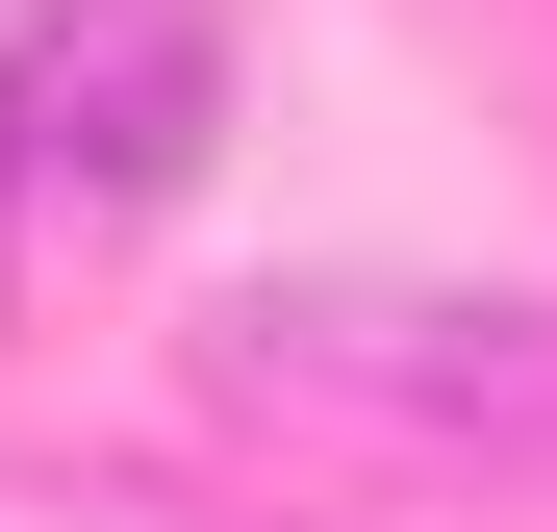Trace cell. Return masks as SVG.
<instances>
[{"label": "cell", "mask_w": 557, "mask_h": 532, "mask_svg": "<svg viewBox=\"0 0 557 532\" xmlns=\"http://www.w3.org/2000/svg\"><path fill=\"white\" fill-rule=\"evenodd\" d=\"M228 152V0H0V305Z\"/></svg>", "instance_id": "cell-1"}, {"label": "cell", "mask_w": 557, "mask_h": 532, "mask_svg": "<svg viewBox=\"0 0 557 532\" xmlns=\"http://www.w3.org/2000/svg\"><path fill=\"white\" fill-rule=\"evenodd\" d=\"M228 381L253 406L431 431V457H557V280H381V253H305V280H228Z\"/></svg>", "instance_id": "cell-2"}]
</instances>
